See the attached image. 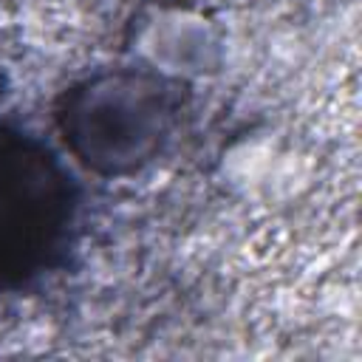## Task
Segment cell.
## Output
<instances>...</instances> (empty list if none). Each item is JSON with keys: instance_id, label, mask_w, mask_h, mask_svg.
<instances>
[{"instance_id": "obj_1", "label": "cell", "mask_w": 362, "mask_h": 362, "mask_svg": "<svg viewBox=\"0 0 362 362\" xmlns=\"http://www.w3.org/2000/svg\"><path fill=\"white\" fill-rule=\"evenodd\" d=\"M62 184L51 161L0 133V274L20 272L54 238Z\"/></svg>"}]
</instances>
